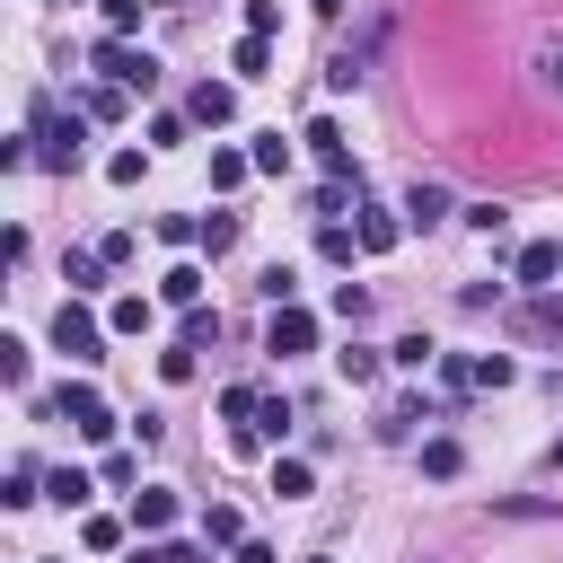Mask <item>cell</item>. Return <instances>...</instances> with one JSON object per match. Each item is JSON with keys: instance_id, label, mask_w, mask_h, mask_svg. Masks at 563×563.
<instances>
[{"instance_id": "cell-32", "label": "cell", "mask_w": 563, "mask_h": 563, "mask_svg": "<svg viewBox=\"0 0 563 563\" xmlns=\"http://www.w3.org/2000/svg\"><path fill=\"white\" fill-rule=\"evenodd\" d=\"M457 220H466V229H484V238H501V229H510V211H501V202H457Z\"/></svg>"}, {"instance_id": "cell-14", "label": "cell", "mask_w": 563, "mask_h": 563, "mask_svg": "<svg viewBox=\"0 0 563 563\" xmlns=\"http://www.w3.org/2000/svg\"><path fill=\"white\" fill-rule=\"evenodd\" d=\"M528 79H537L545 97H563V35H545V44L528 53Z\"/></svg>"}, {"instance_id": "cell-37", "label": "cell", "mask_w": 563, "mask_h": 563, "mask_svg": "<svg viewBox=\"0 0 563 563\" xmlns=\"http://www.w3.org/2000/svg\"><path fill=\"white\" fill-rule=\"evenodd\" d=\"M106 325H114V334H141V325H150V299H114Z\"/></svg>"}, {"instance_id": "cell-31", "label": "cell", "mask_w": 563, "mask_h": 563, "mask_svg": "<svg viewBox=\"0 0 563 563\" xmlns=\"http://www.w3.org/2000/svg\"><path fill=\"white\" fill-rule=\"evenodd\" d=\"M79 537H88V554H114V545H123V519H106V510H88V519H79Z\"/></svg>"}, {"instance_id": "cell-20", "label": "cell", "mask_w": 563, "mask_h": 563, "mask_svg": "<svg viewBox=\"0 0 563 563\" xmlns=\"http://www.w3.org/2000/svg\"><path fill=\"white\" fill-rule=\"evenodd\" d=\"M519 325H528V334H554V343H563V299H554V290H537V299L519 308Z\"/></svg>"}, {"instance_id": "cell-29", "label": "cell", "mask_w": 563, "mask_h": 563, "mask_svg": "<svg viewBox=\"0 0 563 563\" xmlns=\"http://www.w3.org/2000/svg\"><path fill=\"white\" fill-rule=\"evenodd\" d=\"M334 369H343L352 387H369V378H378V352H369V343H343V352H334Z\"/></svg>"}, {"instance_id": "cell-36", "label": "cell", "mask_w": 563, "mask_h": 563, "mask_svg": "<svg viewBox=\"0 0 563 563\" xmlns=\"http://www.w3.org/2000/svg\"><path fill=\"white\" fill-rule=\"evenodd\" d=\"M255 290L282 308V299H299V273H290V264H264V282H255Z\"/></svg>"}, {"instance_id": "cell-3", "label": "cell", "mask_w": 563, "mask_h": 563, "mask_svg": "<svg viewBox=\"0 0 563 563\" xmlns=\"http://www.w3.org/2000/svg\"><path fill=\"white\" fill-rule=\"evenodd\" d=\"M106 334H114V325H97L79 299H62V308H53V352H70V361H97V352H106Z\"/></svg>"}, {"instance_id": "cell-9", "label": "cell", "mask_w": 563, "mask_h": 563, "mask_svg": "<svg viewBox=\"0 0 563 563\" xmlns=\"http://www.w3.org/2000/svg\"><path fill=\"white\" fill-rule=\"evenodd\" d=\"M352 238H361V255H387V246L405 238V220H387V211H369V202H361V211H352Z\"/></svg>"}, {"instance_id": "cell-42", "label": "cell", "mask_w": 563, "mask_h": 563, "mask_svg": "<svg viewBox=\"0 0 563 563\" xmlns=\"http://www.w3.org/2000/svg\"><path fill=\"white\" fill-rule=\"evenodd\" d=\"M158 238H167V246H194V238H202V220H185V211H167V220H158Z\"/></svg>"}, {"instance_id": "cell-35", "label": "cell", "mask_w": 563, "mask_h": 563, "mask_svg": "<svg viewBox=\"0 0 563 563\" xmlns=\"http://www.w3.org/2000/svg\"><path fill=\"white\" fill-rule=\"evenodd\" d=\"M202 246L229 255V246H238V211H211V220H202Z\"/></svg>"}, {"instance_id": "cell-27", "label": "cell", "mask_w": 563, "mask_h": 563, "mask_svg": "<svg viewBox=\"0 0 563 563\" xmlns=\"http://www.w3.org/2000/svg\"><path fill=\"white\" fill-rule=\"evenodd\" d=\"M246 176H255V158H246V150H211V185H220V194H229V185H246Z\"/></svg>"}, {"instance_id": "cell-25", "label": "cell", "mask_w": 563, "mask_h": 563, "mask_svg": "<svg viewBox=\"0 0 563 563\" xmlns=\"http://www.w3.org/2000/svg\"><path fill=\"white\" fill-rule=\"evenodd\" d=\"M457 466H466V449H457V440H422V475H431V484H449Z\"/></svg>"}, {"instance_id": "cell-23", "label": "cell", "mask_w": 563, "mask_h": 563, "mask_svg": "<svg viewBox=\"0 0 563 563\" xmlns=\"http://www.w3.org/2000/svg\"><path fill=\"white\" fill-rule=\"evenodd\" d=\"M387 361H396V369H431V361H440V343H431V334H396V343H387Z\"/></svg>"}, {"instance_id": "cell-2", "label": "cell", "mask_w": 563, "mask_h": 563, "mask_svg": "<svg viewBox=\"0 0 563 563\" xmlns=\"http://www.w3.org/2000/svg\"><path fill=\"white\" fill-rule=\"evenodd\" d=\"M97 70H106L114 88H132V97H150V88H158V53H150V44H123V35H106V44H97Z\"/></svg>"}, {"instance_id": "cell-17", "label": "cell", "mask_w": 563, "mask_h": 563, "mask_svg": "<svg viewBox=\"0 0 563 563\" xmlns=\"http://www.w3.org/2000/svg\"><path fill=\"white\" fill-rule=\"evenodd\" d=\"M97 273H106V255H97V246H70V255H62V282H70V299H79V290H97Z\"/></svg>"}, {"instance_id": "cell-6", "label": "cell", "mask_w": 563, "mask_h": 563, "mask_svg": "<svg viewBox=\"0 0 563 563\" xmlns=\"http://www.w3.org/2000/svg\"><path fill=\"white\" fill-rule=\"evenodd\" d=\"M457 202H449V185H431V176H413V194H405V229H440Z\"/></svg>"}, {"instance_id": "cell-39", "label": "cell", "mask_w": 563, "mask_h": 563, "mask_svg": "<svg viewBox=\"0 0 563 563\" xmlns=\"http://www.w3.org/2000/svg\"><path fill=\"white\" fill-rule=\"evenodd\" d=\"M0 378H9V387H26V343H18V334H0Z\"/></svg>"}, {"instance_id": "cell-15", "label": "cell", "mask_w": 563, "mask_h": 563, "mask_svg": "<svg viewBox=\"0 0 563 563\" xmlns=\"http://www.w3.org/2000/svg\"><path fill=\"white\" fill-rule=\"evenodd\" d=\"M229 70H238V79H264V70H273V35H238Z\"/></svg>"}, {"instance_id": "cell-40", "label": "cell", "mask_w": 563, "mask_h": 563, "mask_svg": "<svg viewBox=\"0 0 563 563\" xmlns=\"http://www.w3.org/2000/svg\"><path fill=\"white\" fill-rule=\"evenodd\" d=\"M501 519H554V501H537V493H510V501H493Z\"/></svg>"}, {"instance_id": "cell-38", "label": "cell", "mask_w": 563, "mask_h": 563, "mask_svg": "<svg viewBox=\"0 0 563 563\" xmlns=\"http://www.w3.org/2000/svg\"><path fill=\"white\" fill-rule=\"evenodd\" d=\"M158 378L185 387V378H194V343H167V352H158Z\"/></svg>"}, {"instance_id": "cell-13", "label": "cell", "mask_w": 563, "mask_h": 563, "mask_svg": "<svg viewBox=\"0 0 563 563\" xmlns=\"http://www.w3.org/2000/svg\"><path fill=\"white\" fill-rule=\"evenodd\" d=\"M273 493H282V501H308V493H317V466H308V457H273Z\"/></svg>"}, {"instance_id": "cell-11", "label": "cell", "mask_w": 563, "mask_h": 563, "mask_svg": "<svg viewBox=\"0 0 563 563\" xmlns=\"http://www.w3.org/2000/svg\"><path fill=\"white\" fill-rule=\"evenodd\" d=\"M167 519H176V493H167V484H141V493H132V528H141V537H158Z\"/></svg>"}, {"instance_id": "cell-8", "label": "cell", "mask_w": 563, "mask_h": 563, "mask_svg": "<svg viewBox=\"0 0 563 563\" xmlns=\"http://www.w3.org/2000/svg\"><path fill=\"white\" fill-rule=\"evenodd\" d=\"M528 290H554V273H563V246L554 238H537V246H519V264H510Z\"/></svg>"}, {"instance_id": "cell-10", "label": "cell", "mask_w": 563, "mask_h": 563, "mask_svg": "<svg viewBox=\"0 0 563 563\" xmlns=\"http://www.w3.org/2000/svg\"><path fill=\"white\" fill-rule=\"evenodd\" d=\"M413 422H440V405H431V396H396V405L378 413V440H405Z\"/></svg>"}, {"instance_id": "cell-16", "label": "cell", "mask_w": 563, "mask_h": 563, "mask_svg": "<svg viewBox=\"0 0 563 563\" xmlns=\"http://www.w3.org/2000/svg\"><path fill=\"white\" fill-rule=\"evenodd\" d=\"M229 114H238V88L202 79V88H194V123H229Z\"/></svg>"}, {"instance_id": "cell-28", "label": "cell", "mask_w": 563, "mask_h": 563, "mask_svg": "<svg viewBox=\"0 0 563 563\" xmlns=\"http://www.w3.org/2000/svg\"><path fill=\"white\" fill-rule=\"evenodd\" d=\"M176 343H194V352H202V343H220V308H185V325H176Z\"/></svg>"}, {"instance_id": "cell-47", "label": "cell", "mask_w": 563, "mask_h": 563, "mask_svg": "<svg viewBox=\"0 0 563 563\" xmlns=\"http://www.w3.org/2000/svg\"><path fill=\"white\" fill-rule=\"evenodd\" d=\"M317 9H325V18H334V9H343V0H317Z\"/></svg>"}, {"instance_id": "cell-4", "label": "cell", "mask_w": 563, "mask_h": 563, "mask_svg": "<svg viewBox=\"0 0 563 563\" xmlns=\"http://www.w3.org/2000/svg\"><path fill=\"white\" fill-rule=\"evenodd\" d=\"M53 413H62V422H70L79 440H114V413H106V396H97L88 378H70V387L53 396Z\"/></svg>"}, {"instance_id": "cell-19", "label": "cell", "mask_w": 563, "mask_h": 563, "mask_svg": "<svg viewBox=\"0 0 563 563\" xmlns=\"http://www.w3.org/2000/svg\"><path fill=\"white\" fill-rule=\"evenodd\" d=\"M202 545H246V519H238L229 501H211V510H202Z\"/></svg>"}, {"instance_id": "cell-18", "label": "cell", "mask_w": 563, "mask_h": 563, "mask_svg": "<svg viewBox=\"0 0 563 563\" xmlns=\"http://www.w3.org/2000/svg\"><path fill=\"white\" fill-rule=\"evenodd\" d=\"M44 493H53L62 510H79V501L97 493V475H79V466H53V475H44Z\"/></svg>"}, {"instance_id": "cell-44", "label": "cell", "mask_w": 563, "mask_h": 563, "mask_svg": "<svg viewBox=\"0 0 563 563\" xmlns=\"http://www.w3.org/2000/svg\"><path fill=\"white\" fill-rule=\"evenodd\" d=\"M132 475H141V457H123V449H114V457H106V466H97V484H114V493H123V484H132Z\"/></svg>"}, {"instance_id": "cell-24", "label": "cell", "mask_w": 563, "mask_h": 563, "mask_svg": "<svg viewBox=\"0 0 563 563\" xmlns=\"http://www.w3.org/2000/svg\"><path fill=\"white\" fill-rule=\"evenodd\" d=\"M431 369H440V387H449V396H475V352H440Z\"/></svg>"}, {"instance_id": "cell-33", "label": "cell", "mask_w": 563, "mask_h": 563, "mask_svg": "<svg viewBox=\"0 0 563 563\" xmlns=\"http://www.w3.org/2000/svg\"><path fill=\"white\" fill-rule=\"evenodd\" d=\"M510 378H519L510 352H475V387H510Z\"/></svg>"}, {"instance_id": "cell-49", "label": "cell", "mask_w": 563, "mask_h": 563, "mask_svg": "<svg viewBox=\"0 0 563 563\" xmlns=\"http://www.w3.org/2000/svg\"><path fill=\"white\" fill-rule=\"evenodd\" d=\"M554 466H563V440H554Z\"/></svg>"}, {"instance_id": "cell-45", "label": "cell", "mask_w": 563, "mask_h": 563, "mask_svg": "<svg viewBox=\"0 0 563 563\" xmlns=\"http://www.w3.org/2000/svg\"><path fill=\"white\" fill-rule=\"evenodd\" d=\"M282 26V0H246V35H273Z\"/></svg>"}, {"instance_id": "cell-22", "label": "cell", "mask_w": 563, "mask_h": 563, "mask_svg": "<svg viewBox=\"0 0 563 563\" xmlns=\"http://www.w3.org/2000/svg\"><path fill=\"white\" fill-rule=\"evenodd\" d=\"M317 255H325V264H352V255H361V238H352L343 220H317Z\"/></svg>"}, {"instance_id": "cell-5", "label": "cell", "mask_w": 563, "mask_h": 563, "mask_svg": "<svg viewBox=\"0 0 563 563\" xmlns=\"http://www.w3.org/2000/svg\"><path fill=\"white\" fill-rule=\"evenodd\" d=\"M264 352H273V361H299V352H317V317H308L299 299H282V308H273V325H264Z\"/></svg>"}, {"instance_id": "cell-30", "label": "cell", "mask_w": 563, "mask_h": 563, "mask_svg": "<svg viewBox=\"0 0 563 563\" xmlns=\"http://www.w3.org/2000/svg\"><path fill=\"white\" fill-rule=\"evenodd\" d=\"M290 422H299V413H290V405H282V396H264V405H255V422H246V431H255V440H282V431H290Z\"/></svg>"}, {"instance_id": "cell-41", "label": "cell", "mask_w": 563, "mask_h": 563, "mask_svg": "<svg viewBox=\"0 0 563 563\" xmlns=\"http://www.w3.org/2000/svg\"><path fill=\"white\" fill-rule=\"evenodd\" d=\"M97 9H106V35H132L141 26V0H97Z\"/></svg>"}, {"instance_id": "cell-26", "label": "cell", "mask_w": 563, "mask_h": 563, "mask_svg": "<svg viewBox=\"0 0 563 563\" xmlns=\"http://www.w3.org/2000/svg\"><path fill=\"white\" fill-rule=\"evenodd\" d=\"M246 158H255V176H282V167H290V141H282V132H255Z\"/></svg>"}, {"instance_id": "cell-21", "label": "cell", "mask_w": 563, "mask_h": 563, "mask_svg": "<svg viewBox=\"0 0 563 563\" xmlns=\"http://www.w3.org/2000/svg\"><path fill=\"white\" fill-rule=\"evenodd\" d=\"M123 97H132V88H114V79H106V88H79V114H88V123H114Z\"/></svg>"}, {"instance_id": "cell-43", "label": "cell", "mask_w": 563, "mask_h": 563, "mask_svg": "<svg viewBox=\"0 0 563 563\" xmlns=\"http://www.w3.org/2000/svg\"><path fill=\"white\" fill-rule=\"evenodd\" d=\"M334 317H343V325H361V317H369V290H352V282H343V290H334Z\"/></svg>"}, {"instance_id": "cell-46", "label": "cell", "mask_w": 563, "mask_h": 563, "mask_svg": "<svg viewBox=\"0 0 563 563\" xmlns=\"http://www.w3.org/2000/svg\"><path fill=\"white\" fill-rule=\"evenodd\" d=\"M238 563H282V554H273L264 537H246V545H238Z\"/></svg>"}, {"instance_id": "cell-50", "label": "cell", "mask_w": 563, "mask_h": 563, "mask_svg": "<svg viewBox=\"0 0 563 563\" xmlns=\"http://www.w3.org/2000/svg\"><path fill=\"white\" fill-rule=\"evenodd\" d=\"M308 563H325V554H308Z\"/></svg>"}, {"instance_id": "cell-48", "label": "cell", "mask_w": 563, "mask_h": 563, "mask_svg": "<svg viewBox=\"0 0 563 563\" xmlns=\"http://www.w3.org/2000/svg\"><path fill=\"white\" fill-rule=\"evenodd\" d=\"M158 9H185V0H158Z\"/></svg>"}, {"instance_id": "cell-12", "label": "cell", "mask_w": 563, "mask_h": 563, "mask_svg": "<svg viewBox=\"0 0 563 563\" xmlns=\"http://www.w3.org/2000/svg\"><path fill=\"white\" fill-rule=\"evenodd\" d=\"M158 299L167 308H202V264H167L158 273Z\"/></svg>"}, {"instance_id": "cell-7", "label": "cell", "mask_w": 563, "mask_h": 563, "mask_svg": "<svg viewBox=\"0 0 563 563\" xmlns=\"http://www.w3.org/2000/svg\"><path fill=\"white\" fill-rule=\"evenodd\" d=\"M308 150L325 158V176H361V167H352V150H343V123H334V114H317V123H308Z\"/></svg>"}, {"instance_id": "cell-1", "label": "cell", "mask_w": 563, "mask_h": 563, "mask_svg": "<svg viewBox=\"0 0 563 563\" xmlns=\"http://www.w3.org/2000/svg\"><path fill=\"white\" fill-rule=\"evenodd\" d=\"M26 123H35V158H44V167H62V176H70V167L88 158V114H79V106L62 114L53 97H35V106H26Z\"/></svg>"}, {"instance_id": "cell-34", "label": "cell", "mask_w": 563, "mask_h": 563, "mask_svg": "<svg viewBox=\"0 0 563 563\" xmlns=\"http://www.w3.org/2000/svg\"><path fill=\"white\" fill-rule=\"evenodd\" d=\"M255 405H264L255 387H220V422H229V431H238V422H255Z\"/></svg>"}]
</instances>
